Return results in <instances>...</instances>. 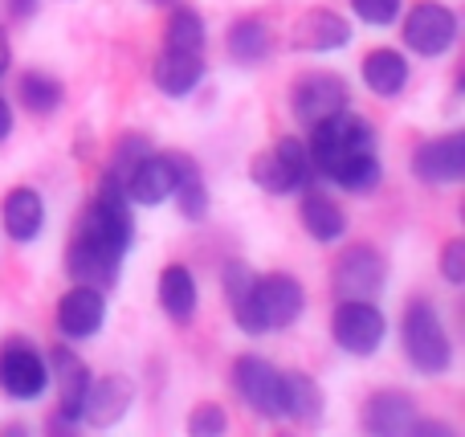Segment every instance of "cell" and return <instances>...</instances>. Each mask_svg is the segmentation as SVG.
<instances>
[{
	"label": "cell",
	"mask_w": 465,
	"mask_h": 437,
	"mask_svg": "<svg viewBox=\"0 0 465 437\" xmlns=\"http://www.w3.org/2000/svg\"><path fill=\"white\" fill-rule=\"evenodd\" d=\"M249 180L262 188L265 196H290L314 184V164L311 152L298 135H282L273 147L257 152L249 160Z\"/></svg>",
	"instance_id": "5b68a950"
},
{
	"label": "cell",
	"mask_w": 465,
	"mask_h": 437,
	"mask_svg": "<svg viewBox=\"0 0 465 437\" xmlns=\"http://www.w3.org/2000/svg\"><path fill=\"white\" fill-rule=\"evenodd\" d=\"M16 103H25L29 114H57L65 103V86L45 70H29L16 82Z\"/></svg>",
	"instance_id": "484cf974"
},
{
	"label": "cell",
	"mask_w": 465,
	"mask_h": 437,
	"mask_svg": "<svg viewBox=\"0 0 465 437\" xmlns=\"http://www.w3.org/2000/svg\"><path fill=\"white\" fill-rule=\"evenodd\" d=\"M188 433H193V437H221V433H229V413L217 405V401H204V405H196L193 413H188Z\"/></svg>",
	"instance_id": "f546056e"
},
{
	"label": "cell",
	"mask_w": 465,
	"mask_h": 437,
	"mask_svg": "<svg viewBox=\"0 0 465 437\" xmlns=\"http://www.w3.org/2000/svg\"><path fill=\"white\" fill-rule=\"evenodd\" d=\"M225 303L229 315L237 319V327L245 335H278L302 319L306 311V291L294 274H253L245 262H225Z\"/></svg>",
	"instance_id": "7a4b0ae2"
},
{
	"label": "cell",
	"mask_w": 465,
	"mask_h": 437,
	"mask_svg": "<svg viewBox=\"0 0 465 437\" xmlns=\"http://www.w3.org/2000/svg\"><path fill=\"white\" fill-rule=\"evenodd\" d=\"M298 221L302 229L314 237L319 245H335L347 237V213L335 196L314 193V188H302V201H298Z\"/></svg>",
	"instance_id": "d6986e66"
},
{
	"label": "cell",
	"mask_w": 465,
	"mask_h": 437,
	"mask_svg": "<svg viewBox=\"0 0 465 437\" xmlns=\"http://www.w3.org/2000/svg\"><path fill=\"white\" fill-rule=\"evenodd\" d=\"M204 45H209V33H204L201 13L180 5L176 13L168 16V25H163V49H176V54H204Z\"/></svg>",
	"instance_id": "83f0119b"
},
{
	"label": "cell",
	"mask_w": 465,
	"mask_h": 437,
	"mask_svg": "<svg viewBox=\"0 0 465 437\" xmlns=\"http://www.w3.org/2000/svg\"><path fill=\"white\" fill-rule=\"evenodd\" d=\"M417 422V405H412L409 392H376V397L363 405V430L371 437H401L412 430Z\"/></svg>",
	"instance_id": "7402d4cb"
},
{
	"label": "cell",
	"mask_w": 465,
	"mask_h": 437,
	"mask_svg": "<svg viewBox=\"0 0 465 437\" xmlns=\"http://www.w3.org/2000/svg\"><path fill=\"white\" fill-rule=\"evenodd\" d=\"M388 283V258L368 242L347 245L331 270V291L339 299H380Z\"/></svg>",
	"instance_id": "9c48e42d"
},
{
	"label": "cell",
	"mask_w": 465,
	"mask_h": 437,
	"mask_svg": "<svg viewBox=\"0 0 465 437\" xmlns=\"http://www.w3.org/2000/svg\"><path fill=\"white\" fill-rule=\"evenodd\" d=\"M273 54V29L262 16H241L229 25V57L237 65H262Z\"/></svg>",
	"instance_id": "d4e9b609"
},
{
	"label": "cell",
	"mask_w": 465,
	"mask_h": 437,
	"mask_svg": "<svg viewBox=\"0 0 465 437\" xmlns=\"http://www.w3.org/2000/svg\"><path fill=\"white\" fill-rule=\"evenodd\" d=\"M135 204L123 196V184L114 176H103L94 201L86 204L70 245H65V274L70 283L111 291L123 274V258L135 245Z\"/></svg>",
	"instance_id": "6da1fadb"
},
{
	"label": "cell",
	"mask_w": 465,
	"mask_h": 437,
	"mask_svg": "<svg viewBox=\"0 0 465 437\" xmlns=\"http://www.w3.org/2000/svg\"><path fill=\"white\" fill-rule=\"evenodd\" d=\"M412 176L433 188L465 180V131H445L412 147Z\"/></svg>",
	"instance_id": "5bb4252c"
},
{
	"label": "cell",
	"mask_w": 465,
	"mask_h": 437,
	"mask_svg": "<svg viewBox=\"0 0 465 437\" xmlns=\"http://www.w3.org/2000/svg\"><path fill=\"white\" fill-rule=\"evenodd\" d=\"M290 41H294V49H306V54H335V49L351 45V21L339 16L335 8H311L294 21Z\"/></svg>",
	"instance_id": "e0dca14e"
},
{
	"label": "cell",
	"mask_w": 465,
	"mask_h": 437,
	"mask_svg": "<svg viewBox=\"0 0 465 437\" xmlns=\"http://www.w3.org/2000/svg\"><path fill=\"white\" fill-rule=\"evenodd\" d=\"M351 94H347V82L331 70H311V74H298L290 82V114L294 123H302L306 131L327 123L331 114L347 111Z\"/></svg>",
	"instance_id": "52a82bcc"
},
{
	"label": "cell",
	"mask_w": 465,
	"mask_h": 437,
	"mask_svg": "<svg viewBox=\"0 0 465 437\" xmlns=\"http://www.w3.org/2000/svg\"><path fill=\"white\" fill-rule=\"evenodd\" d=\"M0 229H5L8 242L29 245L41 237L45 229V196L29 184H16L0 196Z\"/></svg>",
	"instance_id": "2e32d148"
},
{
	"label": "cell",
	"mask_w": 465,
	"mask_h": 437,
	"mask_svg": "<svg viewBox=\"0 0 465 437\" xmlns=\"http://www.w3.org/2000/svg\"><path fill=\"white\" fill-rule=\"evenodd\" d=\"M155 299H160V311L172 319V323H193L196 303H201V291H196V278L184 262H172V266L160 270V283H155Z\"/></svg>",
	"instance_id": "ffe728a7"
},
{
	"label": "cell",
	"mask_w": 465,
	"mask_h": 437,
	"mask_svg": "<svg viewBox=\"0 0 465 437\" xmlns=\"http://www.w3.org/2000/svg\"><path fill=\"white\" fill-rule=\"evenodd\" d=\"M360 74H363V82H368L371 94L396 98V94H404V90H409L412 65H409V57H404L401 49H371V54L363 57Z\"/></svg>",
	"instance_id": "cb8c5ba5"
},
{
	"label": "cell",
	"mask_w": 465,
	"mask_h": 437,
	"mask_svg": "<svg viewBox=\"0 0 465 437\" xmlns=\"http://www.w3.org/2000/svg\"><path fill=\"white\" fill-rule=\"evenodd\" d=\"M322 409H327V397L311 372H282V417L298 425H319Z\"/></svg>",
	"instance_id": "603a6c76"
},
{
	"label": "cell",
	"mask_w": 465,
	"mask_h": 437,
	"mask_svg": "<svg viewBox=\"0 0 465 437\" xmlns=\"http://www.w3.org/2000/svg\"><path fill=\"white\" fill-rule=\"evenodd\" d=\"M152 152V144H147V135H135V131H127V135L114 144V155H111V168H106V176L123 180V172L131 168V164H139L143 155Z\"/></svg>",
	"instance_id": "4dcf8cb0"
},
{
	"label": "cell",
	"mask_w": 465,
	"mask_h": 437,
	"mask_svg": "<svg viewBox=\"0 0 465 437\" xmlns=\"http://www.w3.org/2000/svg\"><path fill=\"white\" fill-rule=\"evenodd\" d=\"M380 180H384V168H380V155L368 152V155H355L351 164H343V168L331 176V184H339L343 193H376Z\"/></svg>",
	"instance_id": "f1b7e54d"
},
{
	"label": "cell",
	"mask_w": 465,
	"mask_h": 437,
	"mask_svg": "<svg viewBox=\"0 0 465 437\" xmlns=\"http://www.w3.org/2000/svg\"><path fill=\"white\" fill-rule=\"evenodd\" d=\"M5 8H8V16H13V21H33V16H37V8H41V0H5Z\"/></svg>",
	"instance_id": "836d02e7"
},
{
	"label": "cell",
	"mask_w": 465,
	"mask_h": 437,
	"mask_svg": "<svg viewBox=\"0 0 465 437\" xmlns=\"http://www.w3.org/2000/svg\"><path fill=\"white\" fill-rule=\"evenodd\" d=\"M45 360H49V381H57V409L49 417V433H78L82 401H86V389H90V368L70 348L45 352Z\"/></svg>",
	"instance_id": "ba28073f"
},
{
	"label": "cell",
	"mask_w": 465,
	"mask_h": 437,
	"mask_svg": "<svg viewBox=\"0 0 465 437\" xmlns=\"http://www.w3.org/2000/svg\"><path fill=\"white\" fill-rule=\"evenodd\" d=\"M384 335H388V319L376 307V299H339V307L331 311V340L347 356L360 360L376 356Z\"/></svg>",
	"instance_id": "8992f818"
},
{
	"label": "cell",
	"mask_w": 465,
	"mask_h": 437,
	"mask_svg": "<svg viewBox=\"0 0 465 437\" xmlns=\"http://www.w3.org/2000/svg\"><path fill=\"white\" fill-rule=\"evenodd\" d=\"M152 82L160 94L188 98L204 82V54H176V49H160L152 65Z\"/></svg>",
	"instance_id": "44dd1931"
},
{
	"label": "cell",
	"mask_w": 465,
	"mask_h": 437,
	"mask_svg": "<svg viewBox=\"0 0 465 437\" xmlns=\"http://www.w3.org/2000/svg\"><path fill=\"white\" fill-rule=\"evenodd\" d=\"M13 135V106H8V98H0V144Z\"/></svg>",
	"instance_id": "e575fe53"
},
{
	"label": "cell",
	"mask_w": 465,
	"mask_h": 437,
	"mask_svg": "<svg viewBox=\"0 0 465 437\" xmlns=\"http://www.w3.org/2000/svg\"><path fill=\"white\" fill-rule=\"evenodd\" d=\"M176 180H180V152H147L139 164H131L123 172V196L139 209H160L163 201H172L176 193Z\"/></svg>",
	"instance_id": "7c38bea8"
},
{
	"label": "cell",
	"mask_w": 465,
	"mask_h": 437,
	"mask_svg": "<svg viewBox=\"0 0 465 437\" xmlns=\"http://www.w3.org/2000/svg\"><path fill=\"white\" fill-rule=\"evenodd\" d=\"M404 45L420 57H445L458 45V13L441 0H417L404 13Z\"/></svg>",
	"instance_id": "30bf717a"
},
{
	"label": "cell",
	"mask_w": 465,
	"mask_h": 437,
	"mask_svg": "<svg viewBox=\"0 0 465 437\" xmlns=\"http://www.w3.org/2000/svg\"><path fill=\"white\" fill-rule=\"evenodd\" d=\"M135 405V384L127 376H103V381H90L86 401H82V422L98 425V430H111Z\"/></svg>",
	"instance_id": "ac0fdd59"
},
{
	"label": "cell",
	"mask_w": 465,
	"mask_h": 437,
	"mask_svg": "<svg viewBox=\"0 0 465 437\" xmlns=\"http://www.w3.org/2000/svg\"><path fill=\"white\" fill-rule=\"evenodd\" d=\"M232 392L241 405L262 422H282V372L262 356H237L232 360Z\"/></svg>",
	"instance_id": "8fae6325"
},
{
	"label": "cell",
	"mask_w": 465,
	"mask_h": 437,
	"mask_svg": "<svg viewBox=\"0 0 465 437\" xmlns=\"http://www.w3.org/2000/svg\"><path fill=\"white\" fill-rule=\"evenodd\" d=\"M306 152H311L314 176L331 180L343 164H351L355 155L376 152V127H371L363 114L339 111V114H331L327 123L311 127V135H306Z\"/></svg>",
	"instance_id": "3957f363"
},
{
	"label": "cell",
	"mask_w": 465,
	"mask_h": 437,
	"mask_svg": "<svg viewBox=\"0 0 465 437\" xmlns=\"http://www.w3.org/2000/svg\"><path fill=\"white\" fill-rule=\"evenodd\" d=\"M49 389V360L41 348H33V343L25 340H13L0 348V392H5L8 401H21V405H29V401H41Z\"/></svg>",
	"instance_id": "4fadbf2b"
},
{
	"label": "cell",
	"mask_w": 465,
	"mask_h": 437,
	"mask_svg": "<svg viewBox=\"0 0 465 437\" xmlns=\"http://www.w3.org/2000/svg\"><path fill=\"white\" fill-rule=\"evenodd\" d=\"M172 201H176V209H180V217L184 221H204L209 217V188H204L201 172H196V160L193 155H184V152H180V180H176Z\"/></svg>",
	"instance_id": "4316f807"
},
{
	"label": "cell",
	"mask_w": 465,
	"mask_h": 437,
	"mask_svg": "<svg viewBox=\"0 0 465 437\" xmlns=\"http://www.w3.org/2000/svg\"><path fill=\"white\" fill-rule=\"evenodd\" d=\"M401 8H404V0H351V13L360 16L363 25H371V29L396 25L401 21Z\"/></svg>",
	"instance_id": "1f68e13d"
},
{
	"label": "cell",
	"mask_w": 465,
	"mask_h": 437,
	"mask_svg": "<svg viewBox=\"0 0 465 437\" xmlns=\"http://www.w3.org/2000/svg\"><path fill=\"white\" fill-rule=\"evenodd\" d=\"M401 343H404V360H409L420 376H445L453 368V340H450V332H445L433 303L412 299L409 307H404Z\"/></svg>",
	"instance_id": "277c9868"
},
{
	"label": "cell",
	"mask_w": 465,
	"mask_h": 437,
	"mask_svg": "<svg viewBox=\"0 0 465 437\" xmlns=\"http://www.w3.org/2000/svg\"><path fill=\"white\" fill-rule=\"evenodd\" d=\"M147 5H160L163 8V5H176V0H147Z\"/></svg>",
	"instance_id": "8d00e7d4"
},
{
	"label": "cell",
	"mask_w": 465,
	"mask_h": 437,
	"mask_svg": "<svg viewBox=\"0 0 465 437\" xmlns=\"http://www.w3.org/2000/svg\"><path fill=\"white\" fill-rule=\"evenodd\" d=\"M57 332H62V340H90V335L103 332L106 323V291H98V286H82L74 283L70 291L57 299Z\"/></svg>",
	"instance_id": "9a60e30c"
},
{
	"label": "cell",
	"mask_w": 465,
	"mask_h": 437,
	"mask_svg": "<svg viewBox=\"0 0 465 437\" xmlns=\"http://www.w3.org/2000/svg\"><path fill=\"white\" fill-rule=\"evenodd\" d=\"M8 65H13V45H8V33L0 29V78L8 74Z\"/></svg>",
	"instance_id": "d590c367"
},
{
	"label": "cell",
	"mask_w": 465,
	"mask_h": 437,
	"mask_svg": "<svg viewBox=\"0 0 465 437\" xmlns=\"http://www.w3.org/2000/svg\"><path fill=\"white\" fill-rule=\"evenodd\" d=\"M441 278L450 286L465 283V237H450L441 250Z\"/></svg>",
	"instance_id": "d6a6232c"
}]
</instances>
